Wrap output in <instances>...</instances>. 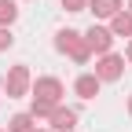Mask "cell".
<instances>
[{"label":"cell","mask_w":132,"mask_h":132,"mask_svg":"<svg viewBox=\"0 0 132 132\" xmlns=\"http://www.w3.org/2000/svg\"><path fill=\"white\" fill-rule=\"evenodd\" d=\"M26 92V66H15L7 77V95H22Z\"/></svg>","instance_id":"obj_5"},{"label":"cell","mask_w":132,"mask_h":132,"mask_svg":"<svg viewBox=\"0 0 132 132\" xmlns=\"http://www.w3.org/2000/svg\"><path fill=\"white\" fill-rule=\"evenodd\" d=\"M0 48H11V33H7L4 26H0Z\"/></svg>","instance_id":"obj_13"},{"label":"cell","mask_w":132,"mask_h":132,"mask_svg":"<svg viewBox=\"0 0 132 132\" xmlns=\"http://www.w3.org/2000/svg\"><path fill=\"white\" fill-rule=\"evenodd\" d=\"M114 33H118V37H128V33H132V15H114Z\"/></svg>","instance_id":"obj_9"},{"label":"cell","mask_w":132,"mask_h":132,"mask_svg":"<svg viewBox=\"0 0 132 132\" xmlns=\"http://www.w3.org/2000/svg\"><path fill=\"white\" fill-rule=\"evenodd\" d=\"M11 132H33V128H29V114H19V118H11Z\"/></svg>","instance_id":"obj_11"},{"label":"cell","mask_w":132,"mask_h":132,"mask_svg":"<svg viewBox=\"0 0 132 132\" xmlns=\"http://www.w3.org/2000/svg\"><path fill=\"white\" fill-rule=\"evenodd\" d=\"M95 92H99V77H92V73L77 77V95H81V99H92Z\"/></svg>","instance_id":"obj_7"},{"label":"cell","mask_w":132,"mask_h":132,"mask_svg":"<svg viewBox=\"0 0 132 132\" xmlns=\"http://www.w3.org/2000/svg\"><path fill=\"white\" fill-rule=\"evenodd\" d=\"M15 15H19V7H15L11 0H0V26H4V22H15Z\"/></svg>","instance_id":"obj_10"},{"label":"cell","mask_w":132,"mask_h":132,"mask_svg":"<svg viewBox=\"0 0 132 132\" xmlns=\"http://www.w3.org/2000/svg\"><path fill=\"white\" fill-rule=\"evenodd\" d=\"M121 7V0H92V11L99 15V19H114Z\"/></svg>","instance_id":"obj_8"},{"label":"cell","mask_w":132,"mask_h":132,"mask_svg":"<svg viewBox=\"0 0 132 132\" xmlns=\"http://www.w3.org/2000/svg\"><path fill=\"white\" fill-rule=\"evenodd\" d=\"M59 48H62V52H70L77 62L88 59V40H81V33H73V29H62V33H59Z\"/></svg>","instance_id":"obj_1"},{"label":"cell","mask_w":132,"mask_h":132,"mask_svg":"<svg viewBox=\"0 0 132 132\" xmlns=\"http://www.w3.org/2000/svg\"><path fill=\"white\" fill-rule=\"evenodd\" d=\"M128 110H132V103H128Z\"/></svg>","instance_id":"obj_15"},{"label":"cell","mask_w":132,"mask_h":132,"mask_svg":"<svg viewBox=\"0 0 132 132\" xmlns=\"http://www.w3.org/2000/svg\"><path fill=\"white\" fill-rule=\"evenodd\" d=\"M59 95H62V85H59L55 77H40V81H37V103L55 106V103H59Z\"/></svg>","instance_id":"obj_2"},{"label":"cell","mask_w":132,"mask_h":132,"mask_svg":"<svg viewBox=\"0 0 132 132\" xmlns=\"http://www.w3.org/2000/svg\"><path fill=\"white\" fill-rule=\"evenodd\" d=\"M66 11H85V0H62Z\"/></svg>","instance_id":"obj_12"},{"label":"cell","mask_w":132,"mask_h":132,"mask_svg":"<svg viewBox=\"0 0 132 132\" xmlns=\"http://www.w3.org/2000/svg\"><path fill=\"white\" fill-rule=\"evenodd\" d=\"M73 121H77V114H73V110H52V128L70 132V128H73Z\"/></svg>","instance_id":"obj_6"},{"label":"cell","mask_w":132,"mask_h":132,"mask_svg":"<svg viewBox=\"0 0 132 132\" xmlns=\"http://www.w3.org/2000/svg\"><path fill=\"white\" fill-rule=\"evenodd\" d=\"M85 40H88V48H95V52H110V40H114V33H110V29H99V26H92Z\"/></svg>","instance_id":"obj_4"},{"label":"cell","mask_w":132,"mask_h":132,"mask_svg":"<svg viewBox=\"0 0 132 132\" xmlns=\"http://www.w3.org/2000/svg\"><path fill=\"white\" fill-rule=\"evenodd\" d=\"M121 66H125V59H118V55H106L103 62L95 66V77H99V81H114V77H121Z\"/></svg>","instance_id":"obj_3"},{"label":"cell","mask_w":132,"mask_h":132,"mask_svg":"<svg viewBox=\"0 0 132 132\" xmlns=\"http://www.w3.org/2000/svg\"><path fill=\"white\" fill-rule=\"evenodd\" d=\"M128 59H132V48H128Z\"/></svg>","instance_id":"obj_14"}]
</instances>
